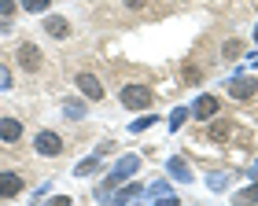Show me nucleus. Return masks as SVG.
<instances>
[{
    "label": "nucleus",
    "instance_id": "obj_1",
    "mask_svg": "<svg viewBox=\"0 0 258 206\" xmlns=\"http://www.w3.org/2000/svg\"><path fill=\"white\" fill-rule=\"evenodd\" d=\"M122 103L125 107H151V92L140 85H125L122 88Z\"/></svg>",
    "mask_w": 258,
    "mask_h": 206
},
{
    "label": "nucleus",
    "instance_id": "obj_2",
    "mask_svg": "<svg viewBox=\"0 0 258 206\" xmlns=\"http://www.w3.org/2000/svg\"><path fill=\"white\" fill-rule=\"evenodd\" d=\"M19 66L22 70H37L41 66V48L37 44H19Z\"/></svg>",
    "mask_w": 258,
    "mask_h": 206
},
{
    "label": "nucleus",
    "instance_id": "obj_3",
    "mask_svg": "<svg viewBox=\"0 0 258 206\" xmlns=\"http://www.w3.org/2000/svg\"><path fill=\"white\" fill-rule=\"evenodd\" d=\"M37 151H41V155H59V151H63V140H59L55 133H41V136H37Z\"/></svg>",
    "mask_w": 258,
    "mask_h": 206
},
{
    "label": "nucleus",
    "instance_id": "obj_4",
    "mask_svg": "<svg viewBox=\"0 0 258 206\" xmlns=\"http://www.w3.org/2000/svg\"><path fill=\"white\" fill-rule=\"evenodd\" d=\"M19 136H22V122H15V118H0V140L15 144Z\"/></svg>",
    "mask_w": 258,
    "mask_h": 206
},
{
    "label": "nucleus",
    "instance_id": "obj_5",
    "mask_svg": "<svg viewBox=\"0 0 258 206\" xmlns=\"http://www.w3.org/2000/svg\"><path fill=\"white\" fill-rule=\"evenodd\" d=\"M254 88H258V81L254 77H240V81H232V99H247V96H254Z\"/></svg>",
    "mask_w": 258,
    "mask_h": 206
},
{
    "label": "nucleus",
    "instance_id": "obj_6",
    "mask_svg": "<svg viewBox=\"0 0 258 206\" xmlns=\"http://www.w3.org/2000/svg\"><path fill=\"white\" fill-rule=\"evenodd\" d=\"M22 177L19 173H0V195H19Z\"/></svg>",
    "mask_w": 258,
    "mask_h": 206
},
{
    "label": "nucleus",
    "instance_id": "obj_7",
    "mask_svg": "<svg viewBox=\"0 0 258 206\" xmlns=\"http://www.w3.org/2000/svg\"><path fill=\"white\" fill-rule=\"evenodd\" d=\"M78 85H81V92H85L89 99H100V96H103V88H100V81H96L92 74H81V77H78Z\"/></svg>",
    "mask_w": 258,
    "mask_h": 206
},
{
    "label": "nucleus",
    "instance_id": "obj_8",
    "mask_svg": "<svg viewBox=\"0 0 258 206\" xmlns=\"http://www.w3.org/2000/svg\"><path fill=\"white\" fill-rule=\"evenodd\" d=\"M214 114H218V99L214 96H203L196 103V118H214Z\"/></svg>",
    "mask_w": 258,
    "mask_h": 206
},
{
    "label": "nucleus",
    "instance_id": "obj_9",
    "mask_svg": "<svg viewBox=\"0 0 258 206\" xmlns=\"http://www.w3.org/2000/svg\"><path fill=\"white\" fill-rule=\"evenodd\" d=\"M44 30H48L52 37H59V41H63L67 33H70V26H67V19H55V15H52L48 22H44Z\"/></svg>",
    "mask_w": 258,
    "mask_h": 206
},
{
    "label": "nucleus",
    "instance_id": "obj_10",
    "mask_svg": "<svg viewBox=\"0 0 258 206\" xmlns=\"http://www.w3.org/2000/svg\"><path fill=\"white\" fill-rule=\"evenodd\" d=\"M229 136V122H218L214 129H210V140H225Z\"/></svg>",
    "mask_w": 258,
    "mask_h": 206
},
{
    "label": "nucleus",
    "instance_id": "obj_11",
    "mask_svg": "<svg viewBox=\"0 0 258 206\" xmlns=\"http://www.w3.org/2000/svg\"><path fill=\"white\" fill-rule=\"evenodd\" d=\"M240 52H243V44H240V41H229V44H225V55H229V59H236Z\"/></svg>",
    "mask_w": 258,
    "mask_h": 206
},
{
    "label": "nucleus",
    "instance_id": "obj_12",
    "mask_svg": "<svg viewBox=\"0 0 258 206\" xmlns=\"http://www.w3.org/2000/svg\"><path fill=\"white\" fill-rule=\"evenodd\" d=\"M26 8L30 11H44V8H48V0H26Z\"/></svg>",
    "mask_w": 258,
    "mask_h": 206
},
{
    "label": "nucleus",
    "instance_id": "obj_13",
    "mask_svg": "<svg viewBox=\"0 0 258 206\" xmlns=\"http://www.w3.org/2000/svg\"><path fill=\"white\" fill-rule=\"evenodd\" d=\"M251 199H258V188H247V191L240 195V202H251Z\"/></svg>",
    "mask_w": 258,
    "mask_h": 206
},
{
    "label": "nucleus",
    "instance_id": "obj_14",
    "mask_svg": "<svg viewBox=\"0 0 258 206\" xmlns=\"http://www.w3.org/2000/svg\"><path fill=\"white\" fill-rule=\"evenodd\" d=\"M48 206H70V199H63V195H59V199H52Z\"/></svg>",
    "mask_w": 258,
    "mask_h": 206
},
{
    "label": "nucleus",
    "instance_id": "obj_15",
    "mask_svg": "<svg viewBox=\"0 0 258 206\" xmlns=\"http://www.w3.org/2000/svg\"><path fill=\"white\" fill-rule=\"evenodd\" d=\"M125 4H129V8H144L148 0H125Z\"/></svg>",
    "mask_w": 258,
    "mask_h": 206
},
{
    "label": "nucleus",
    "instance_id": "obj_16",
    "mask_svg": "<svg viewBox=\"0 0 258 206\" xmlns=\"http://www.w3.org/2000/svg\"><path fill=\"white\" fill-rule=\"evenodd\" d=\"M162 206H181V202H177V199H173V195H170V199H162Z\"/></svg>",
    "mask_w": 258,
    "mask_h": 206
},
{
    "label": "nucleus",
    "instance_id": "obj_17",
    "mask_svg": "<svg viewBox=\"0 0 258 206\" xmlns=\"http://www.w3.org/2000/svg\"><path fill=\"white\" fill-rule=\"evenodd\" d=\"M254 41H258V33H254Z\"/></svg>",
    "mask_w": 258,
    "mask_h": 206
}]
</instances>
